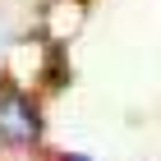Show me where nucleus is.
<instances>
[{"label": "nucleus", "instance_id": "obj_1", "mask_svg": "<svg viewBox=\"0 0 161 161\" xmlns=\"http://www.w3.org/2000/svg\"><path fill=\"white\" fill-rule=\"evenodd\" d=\"M37 134H42L37 106H32L23 92L5 87V92H0V143H9V147H28V143H37Z\"/></svg>", "mask_w": 161, "mask_h": 161}, {"label": "nucleus", "instance_id": "obj_2", "mask_svg": "<svg viewBox=\"0 0 161 161\" xmlns=\"http://www.w3.org/2000/svg\"><path fill=\"white\" fill-rule=\"evenodd\" d=\"M60 161H87V157H74V152H69V157H60Z\"/></svg>", "mask_w": 161, "mask_h": 161}]
</instances>
